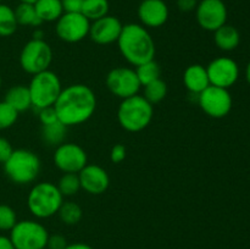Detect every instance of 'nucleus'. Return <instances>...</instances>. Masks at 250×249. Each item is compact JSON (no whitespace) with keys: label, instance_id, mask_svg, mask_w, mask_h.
Returning a JSON list of instances; mask_svg holds the SVG:
<instances>
[{"label":"nucleus","instance_id":"obj_1","mask_svg":"<svg viewBox=\"0 0 250 249\" xmlns=\"http://www.w3.org/2000/svg\"><path fill=\"white\" fill-rule=\"evenodd\" d=\"M59 121L66 127H72L87 122L97 109V97L93 89L82 83L70 84L62 88L54 104Z\"/></svg>","mask_w":250,"mask_h":249},{"label":"nucleus","instance_id":"obj_2","mask_svg":"<svg viewBox=\"0 0 250 249\" xmlns=\"http://www.w3.org/2000/svg\"><path fill=\"white\" fill-rule=\"evenodd\" d=\"M116 43L125 60L134 67L155 56V42L148 29L139 23L124 24Z\"/></svg>","mask_w":250,"mask_h":249},{"label":"nucleus","instance_id":"obj_3","mask_svg":"<svg viewBox=\"0 0 250 249\" xmlns=\"http://www.w3.org/2000/svg\"><path fill=\"white\" fill-rule=\"evenodd\" d=\"M154 105H151L143 95L122 99L117 110V120L120 126L127 132H141L150 124L154 116Z\"/></svg>","mask_w":250,"mask_h":249},{"label":"nucleus","instance_id":"obj_4","mask_svg":"<svg viewBox=\"0 0 250 249\" xmlns=\"http://www.w3.org/2000/svg\"><path fill=\"white\" fill-rule=\"evenodd\" d=\"M63 195L53 182H39L34 185L27 195V207L37 219H48L58 214Z\"/></svg>","mask_w":250,"mask_h":249},{"label":"nucleus","instance_id":"obj_5","mask_svg":"<svg viewBox=\"0 0 250 249\" xmlns=\"http://www.w3.org/2000/svg\"><path fill=\"white\" fill-rule=\"evenodd\" d=\"M2 165L7 177L21 186L33 182L41 172V159L28 149L14 150Z\"/></svg>","mask_w":250,"mask_h":249},{"label":"nucleus","instance_id":"obj_6","mask_svg":"<svg viewBox=\"0 0 250 249\" xmlns=\"http://www.w3.org/2000/svg\"><path fill=\"white\" fill-rule=\"evenodd\" d=\"M29 94L32 99V106L37 110L54 106L58 100L62 85L59 76L51 70H45L32 76L28 84Z\"/></svg>","mask_w":250,"mask_h":249},{"label":"nucleus","instance_id":"obj_7","mask_svg":"<svg viewBox=\"0 0 250 249\" xmlns=\"http://www.w3.org/2000/svg\"><path fill=\"white\" fill-rule=\"evenodd\" d=\"M48 238V229L36 220L17 221L10 231V239L15 249H44Z\"/></svg>","mask_w":250,"mask_h":249},{"label":"nucleus","instance_id":"obj_8","mask_svg":"<svg viewBox=\"0 0 250 249\" xmlns=\"http://www.w3.org/2000/svg\"><path fill=\"white\" fill-rule=\"evenodd\" d=\"M51 61L53 50L44 39H31L24 44L20 54V65L22 70L32 76L49 70Z\"/></svg>","mask_w":250,"mask_h":249},{"label":"nucleus","instance_id":"obj_9","mask_svg":"<svg viewBox=\"0 0 250 249\" xmlns=\"http://www.w3.org/2000/svg\"><path fill=\"white\" fill-rule=\"evenodd\" d=\"M200 109L212 119L227 116L232 109V97L229 89L210 84L207 89L197 95Z\"/></svg>","mask_w":250,"mask_h":249},{"label":"nucleus","instance_id":"obj_10","mask_svg":"<svg viewBox=\"0 0 250 249\" xmlns=\"http://www.w3.org/2000/svg\"><path fill=\"white\" fill-rule=\"evenodd\" d=\"M105 84L110 93L121 99L138 94L142 87L134 68L129 67L112 68L106 75Z\"/></svg>","mask_w":250,"mask_h":249},{"label":"nucleus","instance_id":"obj_11","mask_svg":"<svg viewBox=\"0 0 250 249\" xmlns=\"http://www.w3.org/2000/svg\"><path fill=\"white\" fill-rule=\"evenodd\" d=\"M90 21L81 12H63L56 21V36L66 43H78L89 34Z\"/></svg>","mask_w":250,"mask_h":249},{"label":"nucleus","instance_id":"obj_12","mask_svg":"<svg viewBox=\"0 0 250 249\" xmlns=\"http://www.w3.org/2000/svg\"><path fill=\"white\" fill-rule=\"evenodd\" d=\"M53 160L63 173H78L88 164V155L78 144L63 142L56 146Z\"/></svg>","mask_w":250,"mask_h":249},{"label":"nucleus","instance_id":"obj_13","mask_svg":"<svg viewBox=\"0 0 250 249\" xmlns=\"http://www.w3.org/2000/svg\"><path fill=\"white\" fill-rule=\"evenodd\" d=\"M227 15V7L222 0H202L195 9L198 24L209 32H215L226 24Z\"/></svg>","mask_w":250,"mask_h":249},{"label":"nucleus","instance_id":"obj_14","mask_svg":"<svg viewBox=\"0 0 250 249\" xmlns=\"http://www.w3.org/2000/svg\"><path fill=\"white\" fill-rule=\"evenodd\" d=\"M207 72L209 76L210 84L225 89L231 88L239 77L238 63L233 59L226 56L214 59L208 65Z\"/></svg>","mask_w":250,"mask_h":249},{"label":"nucleus","instance_id":"obj_15","mask_svg":"<svg viewBox=\"0 0 250 249\" xmlns=\"http://www.w3.org/2000/svg\"><path fill=\"white\" fill-rule=\"evenodd\" d=\"M122 22L117 17L106 15V16L90 22L89 38L99 45H109L119 39L122 31Z\"/></svg>","mask_w":250,"mask_h":249},{"label":"nucleus","instance_id":"obj_16","mask_svg":"<svg viewBox=\"0 0 250 249\" xmlns=\"http://www.w3.org/2000/svg\"><path fill=\"white\" fill-rule=\"evenodd\" d=\"M81 189L92 195L103 194L110 186V177L106 170L95 164H87L78 172Z\"/></svg>","mask_w":250,"mask_h":249},{"label":"nucleus","instance_id":"obj_17","mask_svg":"<svg viewBox=\"0 0 250 249\" xmlns=\"http://www.w3.org/2000/svg\"><path fill=\"white\" fill-rule=\"evenodd\" d=\"M168 6L164 0H142L138 6V19L146 28H159L167 22Z\"/></svg>","mask_w":250,"mask_h":249},{"label":"nucleus","instance_id":"obj_18","mask_svg":"<svg viewBox=\"0 0 250 249\" xmlns=\"http://www.w3.org/2000/svg\"><path fill=\"white\" fill-rule=\"evenodd\" d=\"M183 83L188 92L193 95H198L210 85L207 67L200 63L189 65L183 72Z\"/></svg>","mask_w":250,"mask_h":249},{"label":"nucleus","instance_id":"obj_19","mask_svg":"<svg viewBox=\"0 0 250 249\" xmlns=\"http://www.w3.org/2000/svg\"><path fill=\"white\" fill-rule=\"evenodd\" d=\"M214 42L220 50L232 51L239 45L241 34L236 27L226 23L214 32Z\"/></svg>","mask_w":250,"mask_h":249},{"label":"nucleus","instance_id":"obj_20","mask_svg":"<svg viewBox=\"0 0 250 249\" xmlns=\"http://www.w3.org/2000/svg\"><path fill=\"white\" fill-rule=\"evenodd\" d=\"M5 102L11 105L17 112L26 111L32 107V99L29 94L28 85L16 84L12 85L5 94Z\"/></svg>","mask_w":250,"mask_h":249},{"label":"nucleus","instance_id":"obj_21","mask_svg":"<svg viewBox=\"0 0 250 249\" xmlns=\"http://www.w3.org/2000/svg\"><path fill=\"white\" fill-rule=\"evenodd\" d=\"M33 5L42 22H56L63 14L61 0H37Z\"/></svg>","mask_w":250,"mask_h":249},{"label":"nucleus","instance_id":"obj_22","mask_svg":"<svg viewBox=\"0 0 250 249\" xmlns=\"http://www.w3.org/2000/svg\"><path fill=\"white\" fill-rule=\"evenodd\" d=\"M67 127L60 121L50 124H42V139L45 144L51 146H58L63 143Z\"/></svg>","mask_w":250,"mask_h":249},{"label":"nucleus","instance_id":"obj_23","mask_svg":"<svg viewBox=\"0 0 250 249\" xmlns=\"http://www.w3.org/2000/svg\"><path fill=\"white\" fill-rule=\"evenodd\" d=\"M14 11L19 26L38 27L43 23L38 17V15H37L33 4L20 2L16 6V9H14Z\"/></svg>","mask_w":250,"mask_h":249},{"label":"nucleus","instance_id":"obj_24","mask_svg":"<svg viewBox=\"0 0 250 249\" xmlns=\"http://www.w3.org/2000/svg\"><path fill=\"white\" fill-rule=\"evenodd\" d=\"M109 0H84L81 14L90 22L109 15Z\"/></svg>","mask_w":250,"mask_h":249},{"label":"nucleus","instance_id":"obj_25","mask_svg":"<svg viewBox=\"0 0 250 249\" xmlns=\"http://www.w3.org/2000/svg\"><path fill=\"white\" fill-rule=\"evenodd\" d=\"M19 23L15 11L6 4H0V37H10L17 31Z\"/></svg>","mask_w":250,"mask_h":249},{"label":"nucleus","instance_id":"obj_26","mask_svg":"<svg viewBox=\"0 0 250 249\" xmlns=\"http://www.w3.org/2000/svg\"><path fill=\"white\" fill-rule=\"evenodd\" d=\"M134 71H136L137 77H138L142 85H146L153 81L158 80V78H161V67L154 59L142 63V65L136 66Z\"/></svg>","mask_w":250,"mask_h":249},{"label":"nucleus","instance_id":"obj_27","mask_svg":"<svg viewBox=\"0 0 250 249\" xmlns=\"http://www.w3.org/2000/svg\"><path fill=\"white\" fill-rule=\"evenodd\" d=\"M143 97L151 105H155L158 103L163 102L165 99L166 94H167V85H166L165 81H163L161 78H158V80L153 81V82L148 83V84L143 85Z\"/></svg>","mask_w":250,"mask_h":249},{"label":"nucleus","instance_id":"obj_28","mask_svg":"<svg viewBox=\"0 0 250 249\" xmlns=\"http://www.w3.org/2000/svg\"><path fill=\"white\" fill-rule=\"evenodd\" d=\"M59 217L65 225L72 226L78 224L83 216L82 208L75 202H63L58 211Z\"/></svg>","mask_w":250,"mask_h":249},{"label":"nucleus","instance_id":"obj_29","mask_svg":"<svg viewBox=\"0 0 250 249\" xmlns=\"http://www.w3.org/2000/svg\"><path fill=\"white\" fill-rule=\"evenodd\" d=\"M56 186L63 197H72L77 194L81 189L78 173H63Z\"/></svg>","mask_w":250,"mask_h":249},{"label":"nucleus","instance_id":"obj_30","mask_svg":"<svg viewBox=\"0 0 250 249\" xmlns=\"http://www.w3.org/2000/svg\"><path fill=\"white\" fill-rule=\"evenodd\" d=\"M17 119H19V112L5 100L0 102V129H7L14 126Z\"/></svg>","mask_w":250,"mask_h":249},{"label":"nucleus","instance_id":"obj_31","mask_svg":"<svg viewBox=\"0 0 250 249\" xmlns=\"http://www.w3.org/2000/svg\"><path fill=\"white\" fill-rule=\"evenodd\" d=\"M17 215L10 205L0 204V231H11L16 225Z\"/></svg>","mask_w":250,"mask_h":249},{"label":"nucleus","instance_id":"obj_32","mask_svg":"<svg viewBox=\"0 0 250 249\" xmlns=\"http://www.w3.org/2000/svg\"><path fill=\"white\" fill-rule=\"evenodd\" d=\"M38 117L42 124H50L59 121V117L58 115H56L54 106L44 107V109L38 110Z\"/></svg>","mask_w":250,"mask_h":249},{"label":"nucleus","instance_id":"obj_33","mask_svg":"<svg viewBox=\"0 0 250 249\" xmlns=\"http://www.w3.org/2000/svg\"><path fill=\"white\" fill-rule=\"evenodd\" d=\"M67 241L62 234H53L49 236L46 248L48 249H65L67 247Z\"/></svg>","mask_w":250,"mask_h":249},{"label":"nucleus","instance_id":"obj_34","mask_svg":"<svg viewBox=\"0 0 250 249\" xmlns=\"http://www.w3.org/2000/svg\"><path fill=\"white\" fill-rule=\"evenodd\" d=\"M126 158V146L124 144H116L110 151V160L114 164H120Z\"/></svg>","mask_w":250,"mask_h":249},{"label":"nucleus","instance_id":"obj_35","mask_svg":"<svg viewBox=\"0 0 250 249\" xmlns=\"http://www.w3.org/2000/svg\"><path fill=\"white\" fill-rule=\"evenodd\" d=\"M12 151L14 149H12L11 143L4 137H0V163L4 164L10 158Z\"/></svg>","mask_w":250,"mask_h":249},{"label":"nucleus","instance_id":"obj_36","mask_svg":"<svg viewBox=\"0 0 250 249\" xmlns=\"http://www.w3.org/2000/svg\"><path fill=\"white\" fill-rule=\"evenodd\" d=\"M84 0H61L63 12H81Z\"/></svg>","mask_w":250,"mask_h":249},{"label":"nucleus","instance_id":"obj_37","mask_svg":"<svg viewBox=\"0 0 250 249\" xmlns=\"http://www.w3.org/2000/svg\"><path fill=\"white\" fill-rule=\"evenodd\" d=\"M198 0H177V7L181 12H190L197 9Z\"/></svg>","mask_w":250,"mask_h":249},{"label":"nucleus","instance_id":"obj_38","mask_svg":"<svg viewBox=\"0 0 250 249\" xmlns=\"http://www.w3.org/2000/svg\"><path fill=\"white\" fill-rule=\"evenodd\" d=\"M0 249H15L10 237L0 236Z\"/></svg>","mask_w":250,"mask_h":249},{"label":"nucleus","instance_id":"obj_39","mask_svg":"<svg viewBox=\"0 0 250 249\" xmlns=\"http://www.w3.org/2000/svg\"><path fill=\"white\" fill-rule=\"evenodd\" d=\"M65 249H93V248L85 243H72V244H67V247H66Z\"/></svg>","mask_w":250,"mask_h":249},{"label":"nucleus","instance_id":"obj_40","mask_svg":"<svg viewBox=\"0 0 250 249\" xmlns=\"http://www.w3.org/2000/svg\"><path fill=\"white\" fill-rule=\"evenodd\" d=\"M246 77H247V81H248V83L250 84V61H249L248 66H247V70H246Z\"/></svg>","mask_w":250,"mask_h":249},{"label":"nucleus","instance_id":"obj_41","mask_svg":"<svg viewBox=\"0 0 250 249\" xmlns=\"http://www.w3.org/2000/svg\"><path fill=\"white\" fill-rule=\"evenodd\" d=\"M37 0H20V2H27V4H34Z\"/></svg>","mask_w":250,"mask_h":249},{"label":"nucleus","instance_id":"obj_42","mask_svg":"<svg viewBox=\"0 0 250 249\" xmlns=\"http://www.w3.org/2000/svg\"><path fill=\"white\" fill-rule=\"evenodd\" d=\"M1 83H2V80H1V76H0V88H1Z\"/></svg>","mask_w":250,"mask_h":249},{"label":"nucleus","instance_id":"obj_43","mask_svg":"<svg viewBox=\"0 0 250 249\" xmlns=\"http://www.w3.org/2000/svg\"><path fill=\"white\" fill-rule=\"evenodd\" d=\"M2 1H4V0H0V4H1V2H2Z\"/></svg>","mask_w":250,"mask_h":249},{"label":"nucleus","instance_id":"obj_44","mask_svg":"<svg viewBox=\"0 0 250 249\" xmlns=\"http://www.w3.org/2000/svg\"><path fill=\"white\" fill-rule=\"evenodd\" d=\"M44 249H48V248H44Z\"/></svg>","mask_w":250,"mask_h":249}]
</instances>
